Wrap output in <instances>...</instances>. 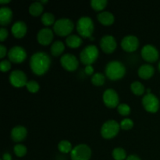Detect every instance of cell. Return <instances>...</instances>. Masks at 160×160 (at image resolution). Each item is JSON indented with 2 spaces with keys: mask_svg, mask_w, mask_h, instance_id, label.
I'll list each match as a JSON object with an SVG mask.
<instances>
[{
  "mask_svg": "<svg viewBox=\"0 0 160 160\" xmlns=\"http://www.w3.org/2000/svg\"><path fill=\"white\" fill-rule=\"evenodd\" d=\"M100 46L102 50L106 53H112L117 48V43L116 38L111 34L102 36L100 40Z\"/></svg>",
  "mask_w": 160,
  "mask_h": 160,
  "instance_id": "obj_15",
  "label": "cell"
},
{
  "mask_svg": "<svg viewBox=\"0 0 160 160\" xmlns=\"http://www.w3.org/2000/svg\"><path fill=\"white\" fill-rule=\"evenodd\" d=\"M58 149L59 150L60 152L65 153V154L71 152L72 149H73L72 144L67 140H62L58 144Z\"/></svg>",
  "mask_w": 160,
  "mask_h": 160,
  "instance_id": "obj_28",
  "label": "cell"
},
{
  "mask_svg": "<svg viewBox=\"0 0 160 160\" xmlns=\"http://www.w3.org/2000/svg\"><path fill=\"white\" fill-rule=\"evenodd\" d=\"M112 158L115 160H124L127 159V152L124 148L121 147H117L112 150Z\"/></svg>",
  "mask_w": 160,
  "mask_h": 160,
  "instance_id": "obj_26",
  "label": "cell"
},
{
  "mask_svg": "<svg viewBox=\"0 0 160 160\" xmlns=\"http://www.w3.org/2000/svg\"><path fill=\"white\" fill-rule=\"evenodd\" d=\"M121 47L124 51L131 52L137 50L139 46V40L138 37L133 34L124 36L121 41Z\"/></svg>",
  "mask_w": 160,
  "mask_h": 160,
  "instance_id": "obj_14",
  "label": "cell"
},
{
  "mask_svg": "<svg viewBox=\"0 0 160 160\" xmlns=\"http://www.w3.org/2000/svg\"><path fill=\"white\" fill-rule=\"evenodd\" d=\"M90 40H92V41L94 40V38H93V37H91V38H90Z\"/></svg>",
  "mask_w": 160,
  "mask_h": 160,
  "instance_id": "obj_44",
  "label": "cell"
},
{
  "mask_svg": "<svg viewBox=\"0 0 160 160\" xmlns=\"http://www.w3.org/2000/svg\"><path fill=\"white\" fill-rule=\"evenodd\" d=\"M1 160H2V159H1Z\"/></svg>",
  "mask_w": 160,
  "mask_h": 160,
  "instance_id": "obj_45",
  "label": "cell"
},
{
  "mask_svg": "<svg viewBox=\"0 0 160 160\" xmlns=\"http://www.w3.org/2000/svg\"><path fill=\"white\" fill-rule=\"evenodd\" d=\"M0 68L2 72H6L10 70L11 68V62L7 59H3L0 62Z\"/></svg>",
  "mask_w": 160,
  "mask_h": 160,
  "instance_id": "obj_35",
  "label": "cell"
},
{
  "mask_svg": "<svg viewBox=\"0 0 160 160\" xmlns=\"http://www.w3.org/2000/svg\"><path fill=\"white\" fill-rule=\"evenodd\" d=\"M106 76L103 73L97 72L92 76V83L95 86H101L104 84Z\"/></svg>",
  "mask_w": 160,
  "mask_h": 160,
  "instance_id": "obj_29",
  "label": "cell"
},
{
  "mask_svg": "<svg viewBox=\"0 0 160 160\" xmlns=\"http://www.w3.org/2000/svg\"><path fill=\"white\" fill-rule=\"evenodd\" d=\"M12 18V11L8 6H2L0 9V24L2 27L6 26L11 22Z\"/></svg>",
  "mask_w": 160,
  "mask_h": 160,
  "instance_id": "obj_19",
  "label": "cell"
},
{
  "mask_svg": "<svg viewBox=\"0 0 160 160\" xmlns=\"http://www.w3.org/2000/svg\"><path fill=\"white\" fill-rule=\"evenodd\" d=\"M2 160H12V156L9 152H5L2 155Z\"/></svg>",
  "mask_w": 160,
  "mask_h": 160,
  "instance_id": "obj_40",
  "label": "cell"
},
{
  "mask_svg": "<svg viewBox=\"0 0 160 160\" xmlns=\"http://www.w3.org/2000/svg\"><path fill=\"white\" fill-rule=\"evenodd\" d=\"M13 152L15 155L18 157H23L27 154V147L25 145H21V144H17V145H14L13 147Z\"/></svg>",
  "mask_w": 160,
  "mask_h": 160,
  "instance_id": "obj_31",
  "label": "cell"
},
{
  "mask_svg": "<svg viewBox=\"0 0 160 160\" xmlns=\"http://www.w3.org/2000/svg\"><path fill=\"white\" fill-rule=\"evenodd\" d=\"M120 125L122 129L128 131V130L131 129L133 128V126H134V122H133V120L131 119L125 118L123 120H121Z\"/></svg>",
  "mask_w": 160,
  "mask_h": 160,
  "instance_id": "obj_34",
  "label": "cell"
},
{
  "mask_svg": "<svg viewBox=\"0 0 160 160\" xmlns=\"http://www.w3.org/2000/svg\"><path fill=\"white\" fill-rule=\"evenodd\" d=\"M43 5L41 2H34L29 6V12L32 16L38 17L43 12Z\"/></svg>",
  "mask_w": 160,
  "mask_h": 160,
  "instance_id": "obj_24",
  "label": "cell"
},
{
  "mask_svg": "<svg viewBox=\"0 0 160 160\" xmlns=\"http://www.w3.org/2000/svg\"><path fill=\"white\" fill-rule=\"evenodd\" d=\"M82 38L77 34H70L66 38V43L70 48H78L82 44Z\"/></svg>",
  "mask_w": 160,
  "mask_h": 160,
  "instance_id": "obj_22",
  "label": "cell"
},
{
  "mask_svg": "<svg viewBox=\"0 0 160 160\" xmlns=\"http://www.w3.org/2000/svg\"><path fill=\"white\" fill-rule=\"evenodd\" d=\"M60 63L62 67L68 71H74L79 66V61L74 55L66 53L61 56Z\"/></svg>",
  "mask_w": 160,
  "mask_h": 160,
  "instance_id": "obj_13",
  "label": "cell"
},
{
  "mask_svg": "<svg viewBox=\"0 0 160 160\" xmlns=\"http://www.w3.org/2000/svg\"><path fill=\"white\" fill-rule=\"evenodd\" d=\"M105 73L109 79L112 81L121 79L126 73L124 64L119 60L109 61L105 68Z\"/></svg>",
  "mask_w": 160,
  "mask_h": 160,
  "instance_id": "obj_2",
  "label": "cell"
},
{
  "mask_svg": "<svg viewBox=\"0 0 160 160\" xmlns=\"http://www.w3.org/2000/svg\"><path fill=\"white\" fill-rule=\"evenodd\" d=\"M155 73V68L151 64H143L141 66L138 70L139 77L142 79H148L152 78Z\"/></svg>",
  "mask_w": 160,
  "mask_h": 160,
  "instance_id": "obj_20",
  "label": "cell"
},
{
  "mask_svg": "<svg viewBox=\"0 0 160 160\" xmlns=\"http://www.w3.org/2000/svg\"><path fill=\"white\" fill-rule=\"evenodd\" d=\"M126 160H142L141 158L137 155H130L127 157Z\"/></svg>",
  "mask_w": 160,
  "mask_h": 160,
  "instance_id": "obj_39",
  "label": "cell"
},
{
  "mask_svg": "<svg viewBox=\"0 0 160 160\" xmlns=\"http://www.w3.org/2000/svg\"><path fill=\"white\" fill-rule=\"evenodd\" d=\"M142 105L145 110L149 112H156L159 109V100L153 94H145L142 98Z\"/></svg>",
  "mask_w": 160,
  "mask_h": 160,
  "instance_id": "obj_8",
  "label": "cell"
},
{
  "mask_svg": "<svg viewBox=\"0 0 160 160\" xmlns=\"http://www.w3.org/2000/svg\"><path fill=\"white\" fill-rule=\"evenodd\" d=\"M117 110L120 115L128 116L131 112V107H130L129 105L126 104V103H121L117 106Z\"/></svg>",
  "mask_w": 160,
  "mask_h": 160,
  "instance_id": "obj_33",
  "label": "cell"
},
{
  "mask_svg": "<svg viewBox=\"0 0 160 160\" xmlns=\"http://www.w3.org/2000/svg\"><path fill=\"white\" fill-rule=\"evenodd\" d=\"M158 67H159V71H160V61H159V64H158Z\"/></svg>",
  "mask_w": 160,
  "mask_h": 160,
  "instance_id": "obj_43",
  "label": "cell"
},
{
  "mask_svg": "<svg viewBox=\"0 0 160 160\" xmlns=\"http://www.w3.org/2000/svg\"><path fill=\"white\" fill-rule=\"evenodd\" d=\"M99 52L98 48L95 45H88L84 47L80 53L81 61L86 66L92 65L98 58Z\"/></svg>",
  "mask_w": 160,
  "mask_h": 160,
  "instance_id": "obj_5",
  "label": "cell"
},
{
  "mask_svg": "<svg viewBox=\"0 0 160 160\" xmlns=\"http://www.w3.org/2000/svg\"><path fill=\"white\" fill-rule=\"evenodd\" d=\"M28 134V130L22 125H17L11 130V138L16 142L24 140Z\"/></svg>",
  "mask_w": 160,
  "mask_h": 160,
  "instance_id": "obj_17",
  "label": "cell"
},
{
  "mask_svg": "<svg viewBox=\"0 0 160 160\" xmlns=\"http://www.w3.org/2000/svg\"><path fill=\"white\" fill-rule=\"evenodd\" d=\"M41 20H42V23L47 27L50 26V25L52 24L54 25L55 22L56 21V19H55V16L53 15L52 12H44V13L42 15Z\"/></svg>",
  "mask_w": 160,
  "mask_h": 160,
  "instance_id": "obj_27",
  "label": "cell"
},
{
  "mask_svg": "<svg viewBox=\"0 0 160 160\" xmlns=\"http://www.w3.org/2000/svg\"><path fill=\"white\" fill-rule=\"evenodd\" d=\"M74 28V23L70 18H59L53 25L54 32L59 36H69Z\"/></svg>",
  "mask_w": 160,
  "mask_h": 160,
  "instance_id": "obj_4",
  "label": "cell"
},
{
  "mask_svg": "<svg viewBox=\"0 0 160 160\" xmlns=\"http://www.w3.org/2000/svg\"><path fill=\"white\" fill-rule=\"evenodd\" d=\"M92 156V150L86 144H79L73 148L70 152L71 160H89Z\"/></svg>",
  "mask_w": 160,
  "mask_h": 160,
  "instance_id": "obj_6",
  "label": "cell"
},
{
  "mask_svg": "<svg viewBox=\"0 0 160 160\" xmlns=\"http://www.w3.org/2000/svg\"><path fill=\"white\" fill-rule=\"evenodd\" d=\"M8 57L9 61L15 63H21L27 58V52L20 45L12 46L8 52Z\"/></svg>",
  "mask_w": 160,
  "mask_h": 160,
  "instance_id": "obj_9",
  "label": "cell"
},
{
  "mask_svg": "<svg viewBox=\"0 0 160 160\" xmlns=\"http://www.w3.org/2000/svg\"><path fill=\"white\" fill-rule=\"evenodd\" d=\"M41 2H42V4H43V3L45 4V3L48 2V0H42V1H41Z\"/></svg>",
  "mask_w": 160,
  "mask_h": 160,
  "instance_id": "obj_42",
  "label": "cell"
},
{
  "mask_svg": "<svg viewBox=\"0 0 160 160\" xmlns=\"http://www.w3.org/2000/svg\"><path fill=\"white\" fill-rule=\"evenodd\" d=\"M141 54H142V58L145 61L149 62H156L159 59V51L156 47L151 44H147V45H144L141 51Z\"/></svg>",
  "mask_w": 160,
  "mask_h": 160,
  "instance_id": "obj_11",
  "label": "cell"
},
{
  "mask_svg": "<svg viewBox=\"0 0 160 160\" xmlns=\"http://www.w3.org/2000/svg\"><path fill=\"white\" fill-rule=\"evenodd\" d=\"M53 31L49 28H43L37 34V40L41 45H48L53 39Z\"/></svg>",
  "mask_w": 160,
  "mask_h": 160,
  "instance_id": "obj_16",
  "label": "cell"
},
{
  "mask_svg": "<svg viewBox=\"0 0 160 160\" xmlns=\"http://www.w3.org/2000/svg\"><path fill=\"white\" fill-rule=\"evenodd\" d=\"M51 65V59L45 52H36L30 59V67L33 73L42 75L48 71Z\"/></svg>",
  "mask_w": 160,
  "mask_h": 160,
  "instance_id": "obj_1",
  "label": "cell"
},
{
  "mask_svg": "<svg viewBox=\"0 0 160 160\" xmlns=\"http://www.w3.org/2000/svg\"><path fill=\"white\" fill-rule=\"evenodd\" d=\"M107 0H92L91 1V6H92V9L96 11L102 10L107 6Z\"/></svg>",
  "mask_w": 160,
  "mask_h": 160,
  "instance_id": "obj_30",
  "label": "cell"
},
{
  "mask_svg": "<svg viewBox=\"0 0 160 160\" xmlns=\"http://www.w3.org/2000/svg\"><path fill=\"white\" fill-rule=\"evenodd\" d=\"M8 34H9L8 30L5 28L4 27H2L0 28V41L3 42L4 40H6L8 37Z\"/></svg>",
  "mask_w": 160,
  "mask_h": 160,
  "instance_id": "obj_36",
  "label": "cell"
},
{
  "mask_svg": "<svg viewBox=\"0 0 160 160\" xmlns=\"http://www.w3.org/2000/svg\"><path fill=\"white\" fill-rule=\"evenodd\" d=\"M9 82L16 88H21L26 86L28 78L26 73L20 70H14L10 73L9 77Z\"/></svg>",
  "mask_w": 160,
  "mask_h": 160,
  "instance_id": "obj_10",
  "label": "cell"
},
{
  "mask_svg": "<svg viewBox=\"0 0 160 160\" xmlns=\"http://www.w3.org/2000/svg\"><path fill=\"white\" fill-rule=\"evenodd\" d=\"M10 2V0H0V3L1 4H4V3H9Z\"/></svg>",
  "mask_w": 160,
  "mask_h": 160,
  "instance_id": "obj_41",
  "label": "cell"
},
{
  "mask_svg": "<svg viewBox=\"0 0 160 160\" xmlns=\"http://www.w3.org/2000/svg\"><path fill=\"white\" fill-rule=\"evenodd\" d=\"M6 52H7L6 47L3 45H0V58H1V59L5 57V56L6 55Z\"/></svg>",
  "mask_w": 160,
  "mask_h": 160,
  "instance_id": "obj_38",
  "label": "cell"
},
{
  "mask_svg": "<svg viewBox=\"0 0 160 160\" xmlns=\"http://www.w3.org/2000/svg\"><path fill=\"white\" fill-rule=\"evenodd\" d=\"M102 99L105 105L109 108H115L119 106L120 98L114 89L108 88L103 92Z\"/></svg>",
  "mask_w": 160,
  "mask_h": 160,
  "instance_id": "obj_12",
  "label": "cell"
},
{
  "mask_svg": "<svg viewBox=\"0 0 160 160\" xmlns=\"http://www.w3.org/2000/svg\"><path fill=\"white\" fill-rule=\"evenodd\" d=\"M64 49H65V45L62 41H56L51 45V53L54 56H60Z\"/></svg>",
  "mask_w": 160,
  "mask_h": 160,
  "instance_id": "obj_23",
  "label": "cell"
},
{
  "mask_svg": "<svg viewBox=\"0 0 160 160\" xmlns=\"http://www.w3.org/2000/svg\"><path fill=\"white\" fill-rule=\"evenodd\" d=\"M97 18L98 20L103 25L106 26H109L113 23L114 20H115V17L114 15L110 12L109 11H102L98 13L97 15Z\"/></svg>",
  "mask_w": 160,
  "mask_h": 160,
  "instance_id": "obj_21",
  "label": "cell"
},
{
  "mask_svg": "<svg viewBox=\"0 0 160 160\" xmlns=\"http://www.w3.org/2000/svg\"><path fill=\"white\" fill-rule=\"evenodd\" d=\"M77 31L78 34L83 38H91L92 37L95 26L94 22L90 17L83 16L78 19L76 25Z\"/></svg>",
  "mask_w": 160,
  "mask_h": 160,
  "instance_id": "obj_3",
  "label": "cell"
},
{
  "mask_svg": "<svg viewBox=\"0 0 160 160\" xmlns=\"http://www.w3.org/2000/svg\"><path fill=\"white\" fill-rule=\"evenodd\" d=\"M131 89L133 93L136 95H142L145 92V87L140 81H135L131 83Z\"/></svg>",
  "mask_w": 160,
  "mask_h": 160,
  "instance_id": "obj_25",
  "label": "cell"
},
{
  "mask_svg": "<svg viewBox=\"0 0 160 160\" xmlns=\"http://www.w3.org/2000/svg\"><path fill=\"white\" fill-rule=\"evenodd\" d=\"M26 88L31 93H35L40 88V86L39 84L34 80H31V81H28V83L26 84Z\"/></svg>",
  "mask_w": 160,
  "mask_h": 160,
  "instance_id": "obj_32",
  "label": "cell"
},
{
  "mask_svg": "<svg viewBox=\"0 0 160 160\" xmlns=\"http://www.w3.org/2000/svg\"><path fill=\"white\" fill-rule=\"evenodd\" d=\"M27 31H28V26L26 23L22 20L16 21L11 28L12 34L17 38H22L26 34Z\"/></svg>",
  "mask_w": 160,
  "mask_h": 160,
  "instance_id": "obj_18",
  "label": "cell"
},
{
  "mask_svg": "<svg viewBox=\"0 0 160 160\" xmlns=\"http://www.w3.org/2000/svg\"><path fill=\"white\" fill-rule=\"evenodd\" d=\"M84 72L86 74L88 75H93L94 74V68L92 65H88L86 66L85 69H84Z\"/></svg>",
  "mask_w": 160,
  "mask_h": 160,
  "instance_id": "obj_37",
  "label": "cell"
},
{
  "mask_svg": "<svg viewBox=\"0 0 160 160\" xmlns=\"http://www.w3.org/2000/svg\"><path fill=\"white\" fill-rule=\"evenodd\" d=\"M120 125L114 120L105 122L101 128V134L104 138L110 139L115 137L120 131Z\"/></svg>",
  "mask_w": 160,
  "mask_h": 160,
  "instance_id": "obj_7",
  "label": "cell"
}]
</instances>
